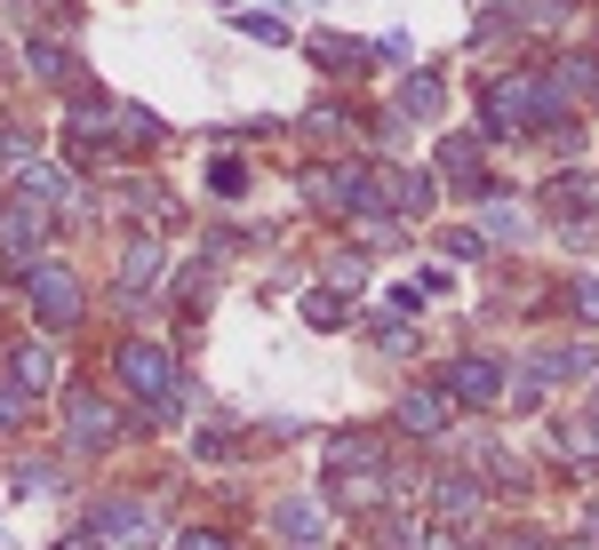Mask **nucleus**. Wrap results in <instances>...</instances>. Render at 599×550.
<instances>
[{
	"label": "nucleus",
	"instance_id": "f257e3e1",
	"mask_svg": "<svg viewBox=\"0 0 599 550\" xmlns=\"http://www.w3.org/2000/svg\"><path fill=\"white\" fill-rule=\"evenodd\" d=\"M24 288H32V303H41V320H49V327H64V320L81 312V280H73V271H56V263H41Z\"/></svg>",
	"mask_w": 599,
	"mask_h": 550
},
{
	"label": "nucleus",
	"instance_id": "f03ea898",
	"mask_svg": "<svg viewBox=\"0 0 599 550\" xmlns=\"http://www.w3.org/2000/svg\"><path fill=\"white\" fill-rule=\"evenodd\" d=\"M120 367H128V384H137V391H160V384H169V359H160V352H128Z\"/></svg>",
	"mask_w": 599,
	"mask_h": 550
},
{
	"label": "nucleus",
	"instance_id": "7ed1b4c3",
	"mask_svg": "<svg viewBox=\"0 0 599 550\" xmlns=\"http://www.w3.org/2000/svg\"><path fill=\"white\" fill-rule=\"evenodd\" d=\"M448 384H456V399H495V367H480V359H463V367L448 375Z\"/></svg>",
	"mask_w": 599,
	"mask_h": 550
},
{
	"label": "nucleus",
	"instance_id": "20e7f679",
	"mask_svg": "<svg viewBox=\"0 0 599 550\" xmlns=\"http://www.w3.org/2000/svg\"><path fill=\"white\" fill-rule=\"evenodd\" d=\"M73 431H88V446H105V439H113V407H96V399H73Z\"/></svg>",
	"mask_w": 599,
	"mask_h": 550
},
{
	"label": "nucleus",
	"instance_id": "39448f33",
	"mask_svg": "<svg viewBox=\"0 0 599 550\" xmlns=\"http://www.w3.org/2000/svg\"><path fill=\"white\" fill-rule=\"evenodd\" d=\"M440 416H448L440 399H408V423H416V431H440Z\"/></svg>",
	"mask_w": 599,
	"mask_h": 550
},
{
	"label": "nucleus",
	"instance_id": "423d86ee",
	"mask_svg": "<svg viewBox=\"0 0 599 550\" xmlns=\"http://www.w3.org/2000/svg\"><path fill=\"white\" fill-rule=\"evenodd\" d=\"M312 327H344V303L336 295H312Z\"/></svg>",
	"mask_w": 599,
	"mask_h": 550
},
{
	"label": "nucleus",
	"instance_id": "0eeeda50",
	"mask_svg": "<svg viewBox=\"0 0 599 550\" xmlns=\"http://www.w3.org/2000/svg\"><path fill=\"white\" fill-rule=\"evenodd\" d=\"M280 527H288L296 542H312V535H320V519H312V510H280Z\"/></svg>",
	"mask_w": 599,
	"mask_h": 550
},
{
	"label": "nucleus",
	"instance_id": "6e6552de",
	"mask_svg": "<svg viewBox=\"0 0 599 550\" xmlns=\"http://www.w3.org/2000/svg\"><path fill=\"white\" fill-rule=\"evenodd\" d=\"M184 550H232V542H216V535H192V542H184Z\"/></svg>",
	"mask_w": 599,
	"mask_h": 550
}]
</instances>
